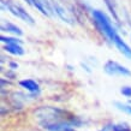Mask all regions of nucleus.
Instances as JSON below:
<instances>
[{
	"instance_id": "obj_2",
	"label": "nucleus",
	"mask_w": 131,
	"mask_h": 131,
	"mask_svg": "<svg viewBox=\"0 0 131 131\" xmlns=\"http://www.w3.org/2000/svg\"><path fill=\"white\" fill-rule=\"evenodd\" d=\"M93 17H94L96 24L99 25V28L101 29V31L106 35V37L111 41L112 43H114L117 39L119 37V35H118L115 28L112 25L110 18L102 11H99V10H94L93 11Z\"/></svg>"
},
{
	"instance_id": "obj_13",
	"label": "nucleus",
	"mask_w": 131,
	"mask_h": 131,
	"mask_svg": "<svg viewBox=\"0 0 131 131\" xmlns=\"http://www.w3.org/2000/svg\"><path fill=\"white\" fill-rule=\"evenodd\" d=\"M8 68L11 69V70H16V69L19 68V65H18V63H16V61H10V63H8Z\"/></svg>"
},
{
	"instance_id": "obj_1",
	"label": "nucleus",
	"mask_w": 131,
	"mask_h": 131,
	"mask_svg": "<svg viewBox=\"0 0 131 131\" xmlns=\"http://www.w3.org/2000/svg\"><path fill=\"white\" fill-rule=\"evenodd\" d=\"M34 113H35V118L37 123L41 126H45L49 123L59 122V120H65V118L63 117L64 111L57 107H52V106H42V107L35 110Z\"/></svg>"
},
{
	"instance_id": "obj_11",
	"label": "nucleus",
	"mask_w": 131,
	"mask_h": 131,
	"mask_svg": "<svg viewBox=\"0 0 131 131\" xmlns=\"http://www.w3.org/2000/svg\"><path fill=\"white\" fill-rule=\"evenodd\" d=\"M1 39V42H4V43L6 45H12V43H22V40H19V39H16V37H8V36H1L0 37Z\"/></svg>"
},
{
	"instance_id": "obj_15",
	"label": "nucleus",
	"mask_w": 131,
	"mask_h": 131,
	"mask_svg": "<svg viewBox=\"0 0 131 131\" xmlns=\"http://www.w3.org/2000/svg\"><path fill=\"white\" fill-rule=\"evenodd\" d=\"M65 131H76V130H75V127H68Z\"/></svg>"
},
{
	"instance_id": "obj_12",
	"label": "nucleus",
	"mask_w": 131,
	"mask_h": 131,
	"mask_svg": "<svg viewBox=\"0 0 131 131\" xmlns=\"http://www.w3.org/2000/svg\"><path fill=\"white\" fill-rule=\"evenodd\" d=\"M120 93L122 95H124L125 97H131V87L130 85H124L120 89Z\"/></svg>"
},
{
	"instance_id": "obj_3",
	"label": "nucleus",
	"mask_w": 131,
	"mask_h": 131,
	"mask_svg": "<svg viewBox=\"0 0 131 131\" xmlns=\"http://www.w3.org/2000/svg\"><path fill=\"white\" fill-rule=\"evenodd\" d=\"M1 5H3V7H6V10H8L13 16L18 17V18H20V19L24 20V22H27V23H29V24L35 23L34 18H32L22 6H19V5H17V4H13L11 0H8V1L7 0H6V1L4 0V1H1Z\"/></svg>"
},
{
	"instance_id": "obj_9",
	"label": "nucleus",
	"mask_w": 131,
	"mask_h": 131,
	"mask_svg": "<svg viewBox=\"0 0 131 131\" xmlns=\"http://www.w3.org/2000/svg\"><path fill=\"white\" fill-rule=\"evenodd\" d=\"M111 131H131V126L127 123H117L112 124Z\"/></svg>"
},
{
	"instance_id": "obj_7",
	"label": "nucleus",
	"mask_w": 131,
	"mask_h": 131,
	"mask_svg": "<svg viewBox=\"0 0 131 131\" xmlns=\"http://www.w3.org/2000/svg\"><path fill=\"white\" fill-rule=\"evenodd\" d=\"M1 30L3 31H8L11 34H15V35H22L23 34V31H22V29L19 27H17L16 24L5 22V20H3V23H1Z\"/></svg>"
},
{
	"instance_id": "obj_10",
	"label": "nucleus",
	"mask_w": 131,
	"mask_h": 131,
	"mask_svg": "<svg viewBox=\"0 0 131 131\" xmlns=\"http://www.w3.org/2000/svg\"><path fill=\"white\" fill-rule=\"evenodd\" d=\"M114 106L118 108L119 111H122V112H124V113H126V114L131 115V105H129V103L119 102V101H115Z\"/></svg>"
},
{
	"instance_id": "obj_14",
	"label": "nucleus",
	"mask_w": 131,
	"mask_h": 131,
	"mask_svg": "<svg viewBox=\"0 0 131 131\" xmlns=\"http://www.w3.org/2000/svg\"><path fill=\"white\" fill-rule=\"evenodd\" d=\"M111 126H112V124L110 125V126H108V125L107 126H103L102 129H100V130H97V131H111Z\"/></svg>"
},
{
	"instance_id": "obj_6",
	"label": "nucleus",
	"mask_w": 131,
	"mask_h": 131,
	"mask_svg": "<svg viewBox=\"0 0 131 131\" xmlns=\"http://www.w3.org/2000/svg\"><path fill=\"white\" fill-rule=\"evenodd\" d=\"M20 87L25 89V90L32 94V95H39L41 91V88L39 85V83L36 82V81L31 80V78H24V80L19 81V83H18Z\"/></svg>"
},
{
	"instance_id": "obj_4",
	"label": "nucleus",
	"mask_w": 131,
	"mask_h": 131,
	"mask_svg": "<svg viewBox=\"0 0 131 131\" xmlns=\"http://www.w3.org/2000/svg\"><path fill=\"white\" fill-rule=\"evenodd\" d=\"M105 72L108 73L111 76L114 75H119V76H131V71L127 68L120 65L119 63L117 61H113V60H108L107 63L105 64V68H103Z\"/></svg>"
},
{
	"instance_id": "obj_5",
	"label": "nucleus",
	"mask_w": 131,
	"mask_h": 131,
	"mask_svg": "<svg viewBox=\"0 0 131 131\" xmlns=\"http://www.w3.org/2000/svg\"><path fill=\"white\" fill-rule=\"evenodd\" d=\"M51 3V6H52V8H53V11L56 12L57 15L61 18V19L64 20V22H66V23H69V24H73L75 23V19H73V17L71 16V13L66 10L65 7H63L60 4H58L57 1H49Z\"/></svg>"
},
{
	"instance_id": "obj_8",
	"label": "nucleus",
	"mask_w": 131,
	"mask_h": 131,
	"mask_svg": "<svg viewBox=\"0 0 131 131\" xmlns=\"http://www.w3.org/2000/svg\"><path fill=\"white\" fill-rule=\"evenodd\" d=\"M4 49L7 53H11L13 56H23L24 49L19 43H12V45H5Z\"/></svg>"
}]
</instances>
